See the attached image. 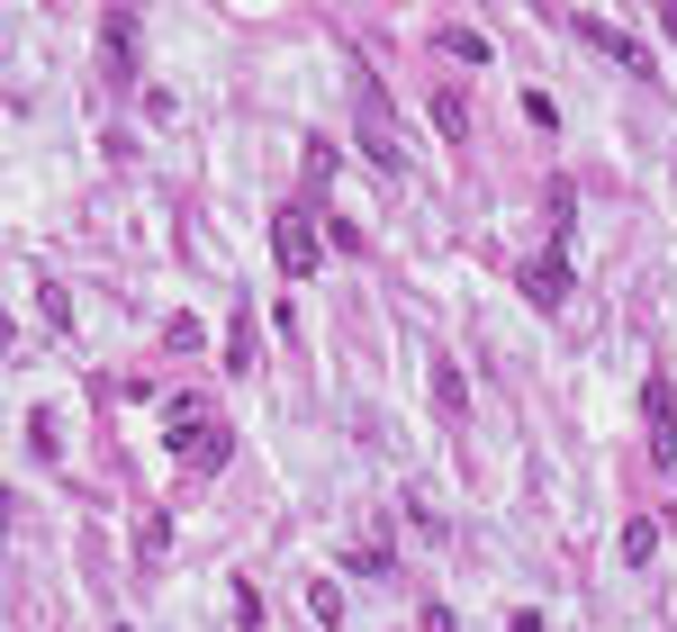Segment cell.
<instances>
[{
	"mask_svg": "<svg viewBox=\"0 0 677 632\" xmlns=\"http://www.w3.org/2000/svg\"><path fill=\"white\" fill-rule=\"evenodd\" d=\"M226 452H235V443H226L218 415H199V407L172 415V461H181V470H226Z\"/></svg>",
	"mask_w": 677,
	"mask_h": 632,
	"instance_id": "6da1fadb",
	"label": "cell"
},
{
	"mask_svg": "<svg viewBox=\"0 0 677 632\" xmlns=\"http://www.w3.org/2000/svg\"><path fill=\"white\" fill-rule=\"evenodd\" d=\"M316 253H325V244H316V218H307V208H281V218H271V262H281L290 280H307Z\"/></svg>",
	"mask_w": 677,
	"mask_h": 632,
	"instance_id": "7a4b0ae2",
	"label": "cell"
},
{
	"mask_svg": "<svg viewBox=\"0 0 677 632\" xmlns=\"http://www.w3.org/2000/svg\"><path fill=\"white\" fill-rule=\"evenodd\" d=\"M362 154H371L380 172H397V163H406V146H397V127H388V100H380L371 82H362Z\"/></svg>",
	"mask_w": 677,
	"mask_h": 632,
	"instance_id": "3957f363",
	"label": "cell"
},
{
	"mask_svg": "<svg viewBox=\"0 0 677 632\" xmlns=\"http://www.w3.org/2000/svg\"><path fill=\"white\" fill-rule=\"evenodd\" d=\"M515 280H524V299H533V308H560V299H569V262H560V253H542V262H524Z\"/></svg>",
	"mask_w": 677,
	"mask_h": 632,
	"instance_id": "277c9868",
	"label": "cell"
},
{
	"mask_svg": "<svg viewBox=\"0 0 677 632\" xmlns=\"http://www.w3.org/2000/svg\"><path fill=\"white\" fill-rule=\"evenodd\" d=\"M587 46H605V54H615V63H633V73H650V46L641 37H624V28H605V19H569Z\"/></svg>",
	"mask_w": 677,
	"mask_h": 632,
	"instance_id": "5b68a950",
	"label": "cell"
},
{
	"mask_svg": "<svg viewBox=\"0 0 677 632\" xmlns=\"http://www.w3.org/2000/svg\"><path fill=\"white\" fill-rule=\"evenodd\" d=\"M641 415H650V452L668 461V452H677V398H668V380L641 389Z\"/></svg>",
	"mask_w": 677,
	"mask_h": 632,
	"instance_id": "8992f818",
	"label": "cell"
},
{
	"mask_svg": "<svg viewBox=\"0 0 677 632\" xmlns=\"http://www.w3.org/2000/svg\"><path fill=\"white\" fill-rule=\"evenodd\" d=\"M253 353H262V325H253V308H235V325H226V371H253Z\"/></svg>",
	"mask_w": 677,
	"mask_h": 632,
	"instance_id": "52a82bcc",
	"label": "cell"
},
{
	"mask_svg": "<svg viewBox=\"0 0 677 632\" xmlns=\"http://www.w3.org/2000/svg\"><path fill=\"white\" fill-rule=\"evenodd\" d=\"M434 127H443V136H469V91H461V82L434 91Z\"/></svg>",
	"mask_w": 677,
	"mask_h": 632,
	"instance_id": "ba28073f",
	"label": "cell"
},
{
	"mask_svg": "<svg viewBox=\"0 0 677 632\" xmlns=\"http://www.w3.org/2000/svg\"><path fill=\"white\" fill-rule=\"evenodd\" d=\"M100 46H109V63H118V73H127V63H135V19H127V10H118V19H109V28H100Z\"/></svg>",
	"mask_w": 677,
	"mask_h": 632,
	"instance_id": "9c48e42d",
	"label": "cell"
},
{
	"mask_svg": "<svg viewBox=\"0 0 677 632\" xmlns=\"http://www.w3.org/2000/svg\"><path fill=\"white\" fill-rule=\"evenodd\" d=\"M443 54H461V63H488V37H479V28H443Z\"/></svg>",
	"mask_w": 677,
	"mask_h": 632,
	"instance_id": "30bf717a",
	"label": "cell"
},
{
	"mask_svg": "<svg viewBox=\"0 0 677 632\" xmlns=\"http://www.w3.org/2000/svg\"><path fill=\"white\" fill-rule=\"evenodd\" d=\"M434 398H443V415H461V407H469V389H461V371H452V362H434Z\"/></svg>",
	"mask_w": 677,
	"mask_h": 632,
	"instance_id": "8fae6325",
	"label": "cell"
},
{
	"mask_svg": "<svg viewBox=\"0 0 677 632\" xmlns=\"http://www.w3.org/2000/svg\"><path fill=\"white\" fill-rule=\"evenodd\" d=\"M28 443H37V452H54V443H63V425H54V407H37V415H28Z\"/></svg>",
	"mask_w": 677,
	"mask_h": 632,
	"instance_id": "7c38bea8",
	"label": "cell"
},
{
	"mask_svg": "<svg viewBox=\"0 0 677 632\" xmlns=\"http://www.w3.org/2000/svg\"><path fill=\"white\" fill-rule=\"evenodd\" d=\"M659 28H668V37H677V10H668V19H659Z\"/></svg>",
	"mask_w": 677,
	"mask_h": 632,
	"instance_id": "4fadbf2b",
	"label": "cell"
}]
</instances>
